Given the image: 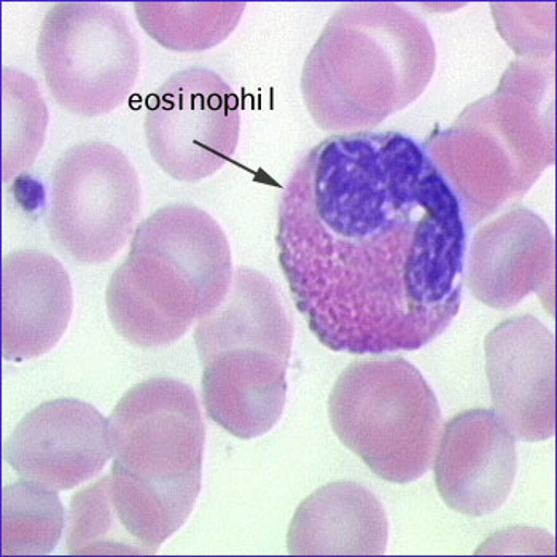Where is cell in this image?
<instances>
[{
  "label": "cell",
  "mask_w": 557,
  "mask_h": 557,
  "mask_svg": "<svg viewBox=\"0 0 557 557\" xmlns=\"http://www.w3.org/2000/svg\"><path fill=\"white\" fill-rule=\"evenodd\" d=\"M422 147L470 226L516 205L555 164V60L513 61L494 92Z\"/></svg>",
  "instance_id": "cell-3"
},
{
  "label": "cell",
  "mask_w": 557,
  "mask_h": 557,
  "mask_svg": "<svg viewBox=\"0 0 557 557\" xmlns=\"http://www.w3.org/2000/svg\"><path fill=\"white\" fill-rule=\"evenodd\" d=\"M276 240L295 306L330 350H418L459 314L462 208L405 134H333L312 147L282 194Z\"/></svg>",
  "instance_id": "cell-1"
},
{
  "label": "cell",
  "mask_w": 557,
  "mask_h": 557,
  "mask_svg": "<svg viewBox=\"0 0 557 557\" xmlns=\"http://www.w3.org/2000/svg\"><path fill=\"white\" fill-rule=\"evenodd\" d=\"M329 416L343 445L388 483H412L432 467L442 409L421 371L404 357L350 363L330 394Z\"/></svg>",
  "instance_id": "cell-6"
},
{
  "label": "cell",
  "mask_w": 557,
  "mask_h": 557,
  "mask_svg": "<svg viewBox=\"0 0 557 557\" xmlns=\"http://www.w3.org/2000/svg\"><path fill=\"white\" fill-rule=\"evenodd\" d=\"M388 519L376 495L359 483L336 481L309 495L288 528L295 556L386 553Z\"/></svg>",
  "instance_id": "cell-16"
},
{
  "label": "cell",
  "mask_w": 557,
  "mask_h": 557,
  "mask_svg": "<svg viewBox=\"0 0 557 557\" xmlns=\"http://www.w3.org/2000/svg\"><path fill=\"white\" fill-rule=\"evenodd\" d=\"M246 3H134L147 34L171 51L198 53L228 39L243 18Z\"/></svg>",
  "instance_id": "cell-17"
},
{
  "label": "cell",
  "mask_w": 557,
  "mask_h": 557,
  "mask_svg": "<svg viewBox=\"0 0 557 557\" xmlns=\"http://www.w3.org/2000/svg\"><path fill=\"white\" fill-rule=\"evenodd\" d=\"M112 472L187 522L201 491L206 432L198 398L172 377L126 392L109 418Z\"/></svg>",
  "instance_id": "cell-7"
},
{
  "label": "cell",
  "mask_w": 557,
  "mask_h": 557,
  "mask_svg": "<svg viewBox=\"0 0 557 557\" xmlns=\"http://www.w3.org/2000/svg\"><path fill=\"white\" fill-rule=\"evenodd\" d=\"M64 521L57 491L26 480L3 487V555H50L63 536Z\"/></svg>",
  "instance_id": "cell-18"
},
{
  "label": "cell",
  "mask_w": 557,
  "mask_h": 557,
  "mask_svg": "<svg viewBox=\"0 0 557 557\" xmlns=\"http://www.w3.org/2000/svg\"><path fill=\"white\" fill-rule=\"evenodd\" d=\"M435 67L421 16L398 3H346L306 58L302 98L319 128L364 133L418 101Z\"/></svg>",
  "instance_id": "cell-2"
},
{
  "label": "cell",
  "mask_w": 557,
  "mask_h": 557,
  "mask_svg": "<svg viewBox=\"0 0 557 557\" xmlns=\"http://www.w3.org/2000/svg\"><path fill=\"white\" fill-rule=\"evenodd\" d=\"M37 60L54 101L85 119L119 109L140 71L128 20L106 2L54 3L40 27Z\"/></svg>",
  "instance_id": "cell-8"
},
{
  "label": "cell",
  "mask_w": 557,
  "mask_h": 557,
  "mask_svg": "<svg viewBox=\"0 0 557 557\" xmlns=\"http://www.w3.org/2000/svg\"><path fill=\"white\" fill-rule=\"evenodd\" d=\"M469 285L473 297L490 308H515L536 294L555 314V236L545 220L513 205L478 230L470 247Z\"/></svg>",
  "instance_id": "cell-13"
},
{
  "label": "cell",
  "mask_w": 557,
  "mask_h": 557,
  "mask_svg": "<svg viewBox=\"0 0 557 557\" xmlns=\"http://www.w3.org/2000/svg\"><path fill=\"white\" fill-rule=\"evenodd\" d=\"M2 350L10 362L36 359L63 338L74 290L57 258L40 250H16L2 261Z\"/></svg>",
  "instance_id": "cell-15"
},
{
  "label": "cell",
  "mask_w": 557,
  "mask_h": 557,
  "mask_svg": "<svg viewBox=\"0 0 557 557\" xmlns=\"http://www.w3.org/2000/svg\"><path fill=\"white\" fill-rule=\"evenodd\" d=\"M209 418L240 440L276 428L287 400L294 322L260 271L237 268L225 300L196 322Z\"/></svg>",
  "instance_id": "cell-5"
},
{
  "label": "cell",
  "mask_w": 557,
  "mask_h": 557,
  "mask_svg": "<svg viewBox=\"0 0 557 557\" xmlns=\"http://www.w3.org/2000/svg\"><path fill=\"white\" fill-rule=\"evenodd\" d=\"M233 274L222 226L196 206H164L137 225L110 277V322L134 346H170L225 300Z\"/></svg>",
  "instance_id": "cell-4"
},
{
  "label": "cell",
  "mask_w": 557,
  "mask_h": 557,
  "mask_svg": "<svg viewBox=\"0 0 557 557\" xmlns=\"http://www.w3.org/2000/svg\"><path fill=\"white\" fill-rule=\"evenodd\" d=\"M433 460L436 490L457 513L480 518L510 498L518 473L516 438L494 409L454 416Z\"/></svg>",
  "instance_id": "cell-14"
},
{
  "label": "cell",
  "mask_w": 557,
  "mask_h": 557,
  "mask_svg": "<svg viewBox=\"0 0 557 557\" xmlns=\"http://www.w3.org/2000/svg\"><path fill=\"white\" fill-rule=\"evenodd\" d=\"M3 456L22 480L74 490L101 473L112 457L109 419L74 398L45 401L16 425Z\"/></svg>",
  "instance_id": "cell-11"
},
{
  "label": "cell",
  "mask_w": 557,
  "mask_h": 557,
  "mask_svg": "<svg viewBox=\"0 0 557 557\" xmlns=\"http://www.w3.org/2000/svg\"><path fill=\"white\" fill-rule=\"evenodd\" d=\"M491 9L498 30L521 60H552L555 53V3H493Z\"/></svg>",
  "instance_id": "cell-20"
},
{
  "label": "cell",
  "mask_w": 557,
  "mask_h": 557,
  "mask_svg": "<svg viewBox=\"0 0 557 557\" xmlns=\"http://www.w3.org/2000/svg\"><path fill=\"white\" fill-rule=\"evenodd\" d=\"M486 370L494 411L516 440L543 442L556 432L555 335L534 315H518L487 335Z\"/></svg>",
  "instance_id": "cell-12"
},
{
  "label": "cell",
  "mask_w": 557,
  "mask_h": 557,
  "mask_svg": "<svg viewBox=\"0 0 557 557\" xmlns=\"http://www.w3.org/2000/svg\"><path fill=\"white\" fill-rule=\"evenodd\" d=\"M239 133V99L211 69L175 72L147 102V146L175 181L199 182L222 170Z\"/></svg>",
  "instance_id": "cell-10"
},
{
  "label": "cell",
  "mask_w": 557,
  "mask_h": 557,
  "mask_svg": "<svg viewBox=\"0 0 557 557\" xmlns=\"http://www.w3.org/2000/svg\"><path fill=\"white\" fill-rule=\"evenodd\" d=\"M139 214V175L122 150L88 140L58 158L47 226L65 257L86 264L112 260L136 232Z\"/></svg>",
  "instance_id": "cell-9"
},
{
  "label": "cell",
  "mask_w": 557,
  "mask_h": 557,
  "mask_svg": "<svg viewBox=\"0 0 557 557\" xmlns=\"http://www.w3.org/2000/svg\"><path fill=\"white\" fill-rule=\"evenodd\" d=\"M3 177H15L42 149L48 113L36 82L16 69H3Z\"/></svg>",
  "instance_id": "cell-19"
}]
</instances>
